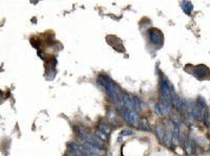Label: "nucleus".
Here are the masks:
<instances>
[{
	"instance_id": "7ed1b4c3",
	"label": "nucleus",
	"mask_w": 210,
	"mask_h": 156,
	"mask_svg": "<svg viewBox=\"0 0 210 156\" xmlns=\"http://www.w3.org/2000/svg\"><path fill=\"white\" fill-rule=\"evenodd\" d=\"M134 102H135V105H136V108H139L140 110L143 109V103H142V101L139 99L138 97H134Z\"/></svg>"
},
{
	"instance_id": "20e7f679",
	"label": "nucleus",
	"mask_w": 210,
	"mask_h": 156,
	"mask_svg": "<svg viewBox=\"0 0 210 156\" xmlns=\"http://www.w3.org/2000/svg\"><path fill=\"white\" fill-rule=\"evenodd\" d=\"M156 132H157V134L160 139H164V135H165L164 134V129H162L161 126H158L157 128H156Z\"/></svg>"
},
{
	"instance_id": "39448f33",
	"label": "nucleus",
	"mask_w": 210,
	"mask_h": 156,
	"mask_svg": "<svg viewBox=\"0 0 210 156\" xmlns=\"http://www.w3.org/2000/svg\"><path fill=\"white\" fill-rule=\"evenodd\" d=\"M96 135H97V136L100 138V139H102V141H106V139H107V135L105 134L104 132L101 131V130H99V129H98L97 131H96Z\"/></svg>"
},
{
	"instance_id": "f03ea898",
	"label": "nucleus",
	"mask_w": 210,
	"mask_h": 156,
	"mask_svg": "<svg viewBox=\"0 0 210 156\" xmlns=\"http://www.w3.org/2000/svg\"><path fill=\"white\" fill-rule=\"evenodd\" d=\"M99 130H101L102 132H104L106 135H108L111 132V129H110V127L108 126V124L105 122H101L100 124H99Z\"/></svg>"
},
{
	"instance_id": "0eeeda50",
	"label": "nucleus",
	"mask_w": 210,
	"mask_h": 156,
	"mask_svg": "<svg viewBox=\"0 0 210 156\" xmlns=\"http://www.w3.org/2000/svg\"><path fill=\"white\" fill-rule=\"evenodd\" d=\"M141 124H142V126H143V128H144L145 130H148V129H149V126H148L147 119H141Z\"/></svg>"
},
{
	"instance_id": "f257e3e1",
	"label": "nucleus",
	"mask_w": 210,
	"mask_h": 156,
	"mask_svg": "<svg viewBox=\"0 0 210 156\" xmlns=\"http://www.w3.org/2000/svg\"><path fill=\"white\" fill-rule=\"evenodd\" d=\"M123 102H124V107L126 109H128L129 111L136 110V105L135 102H134V99L129 97L128 94H124L123 95Z\"/></svg>"
},
{
	"instance_id": "423d86ee",
	"label": "nucleus",
	"mask_w": 210,
	"mask_h": 156,
	"mask_svg": "<svg viewBox=\"0 0 210 156\" xmlns=\"http://www.w3.org/2000/svg\"><path fill=\"white\" fill-rule=\"evenodd\" d=\"M134 134V132L130 130V129H124L122 132H121V135L122 136H128V135H132Z\"/></svg>"
}]
</instances>
